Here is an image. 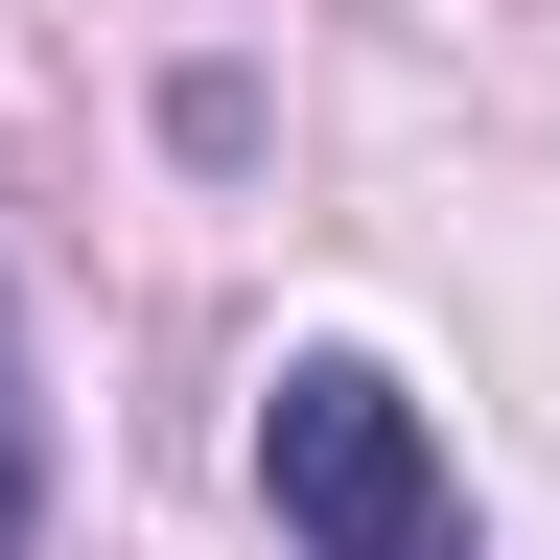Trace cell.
<instances>
[{"label":"cell","mask_w":560,"mask_h":560,"mask_svg":"<svg viewBox=\"0 0 560 560\" xmlns=\"http://www.w3.org/2000/svg\"><path fill=\"white\" fill-rule=\"evenodd\" d=\"M257 490H280L304 560H467V490H444V444H420V397L374 350H304L257 397Z\"/></svg>","instance_id":"6da1fadb"},{"label":"cell","mask_w":560,"mask_h":560,"mask_svg":"<svg viewBox=\"0 0 560 560\" xmlns=\"http://www.w3.org/2000/svg\"><path fill=\"white\" fill-rule=\"evenodd\" d=\"M0 560H24V374H0Z\"/></svg>","instance_id":"7a4b0ae2"}]
</instances>
